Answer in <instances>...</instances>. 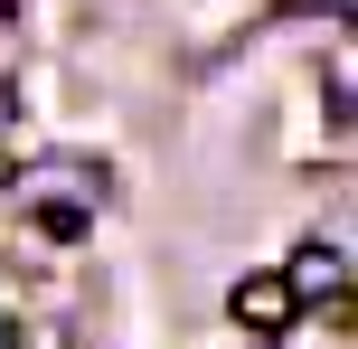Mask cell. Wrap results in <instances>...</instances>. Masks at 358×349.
Listing matches in <instances>:
<instances>
[{
    "instance_id": "6da1fadb",
    "label": "cell",
    "mask_w": 358,
    "mask_h": 349,
    "mask_svg": "<svg viewBox=\"0 0 358 349\" xmlns=\"http://www.w3.org/2000/svg\"><path fill=\"white\" fill-rule=\"evenodd\" d=\"M227 312L245 321V331H292V321H302V302H292L283 274H245V283L227 293Z\"/></svg>"
},
{
    "instance_id": "277c9868",
    "label": "cell",
    "mask_w": 358,
    "mask_h": 349,
    "mask_svg": "<svg viewBox=\"0 0 358 349\" xmlns=\"http://www.w3.org/2000/svg\"><path fill=\"white\" fill-rule=\"evenodd\" d=\"M0 10H19V0H0Z\"/></svg>"
},
{
    "instance_id": "7a4b0ae2",
    "label": "cell",
    "mask_w": 358,
    "mask_h": 349,
    "mask_svg": "<svg viewBox=\"0 0 358 349\" xmlns=\"http://www.w3.org/2000/svg\"><path fill=\"white\" fill-rule=\"evenodd\" d=\"M283 283H292V302L311 312V302H340V293H349V264H340V245H330V236H311L302 255L283 264Z\"/></svg>"
},
{
    "instance_id": "3957f363",
    "label": "cell",
    "mask_w": 358,
    "mask_h": 349,
    "mask_svg": "<svg viewBox=\"0 0 358 349\" xmlns=\"http://www.w3.org/2000/svg\"><path fill=\"white\" fill-rule=\"evenodd\" d=\"M0 349H10V312H0Z\"/></svg>"
},
{
    "instance_id": "5b68a950",
    "label": "cell",
    "mask_w": 358,
    "mask_h": 349,
    "mask_svg": "<svg viewBox=\"0 0 358 349\" xmlns=\"http://www.w3.org/2000/svg\"><path fill=\"white\" fill-rule=\"evenodd\" d=\"M0 180H10V170H0Z\"/></svg>"
}]
</instances>
